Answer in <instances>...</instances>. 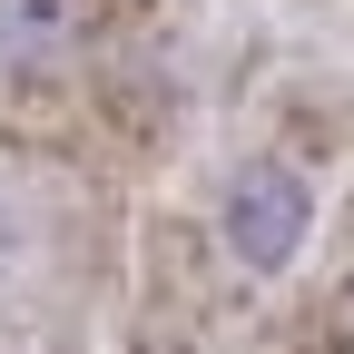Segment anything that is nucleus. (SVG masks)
<instances>
[{
    "label": "nucleus",
    "mask_w": 354,
    "mask_h": 354,
    "mask_svg": "<svg viewBox=\"0 0 354 354\" xmlns=\"http://www.w3.org/2000/svg\"><path fill=\"white\" fill-rule=\"evenodd\" d=\"M216 227H227V256L246 266V276H276V266H295L305 227H315V197H305V177L276 167V158H246L227 177V207H216Z\"/></svg>",
    "instance_id": "nucleus-1"
},
{
    "label": "nucleus",
    "mask_w": 354,
    "mask_h": 354,
    "mask_svg": "<svg viewBox=\"0 0 354 354\" xmlns=\"http://www.w3.org/2000/svg\"><path fill=\"white\" fill-rule=\"evenodd\" d=\"M88 39V0H0V69H59Z\"/></svg>",
    "instance_id": "nucleus-2"
},
{
    "label": "nucleus",
    "mask_w": 354,
    "mask_h": 354,
    "mask_svg": "<svg viewBox=\"0 0 354 354\" xmlns=\"http://www.w3.org/2000/svg\"><path fill=\"white\" fill-rule=\"evenodd\" d=\"M10 246H20V216H10V207H0V256H10Z\"/></svg>",
    "instance_id": "nucleus-3"
}]
</instances>
